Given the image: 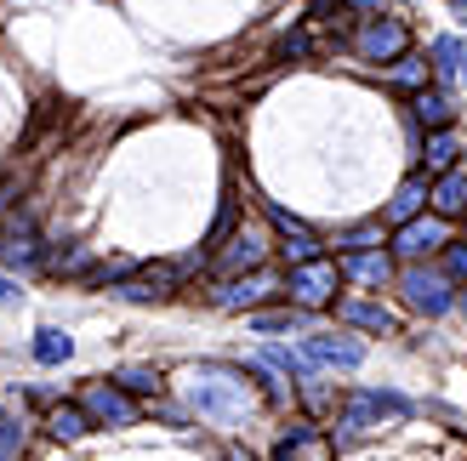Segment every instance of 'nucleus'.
<instances>
[{
	"label": "nucleus",
	"instance_id": "6e6552de",
	"mask_svg": "<svg viewBox=\"0 0 467 461\" xmlns=\"http://www.w3.org/2000/svg\"><path fill=\"white\" fill-rule=\"evenodd\" d=\"M0 262H6V268H35V262H46L29 217H17V222L6 228V234H0Z\"/></svg>",
	"mask_w": 467,
	"mask_h": 461
},
{
	"label": "nucleus",
	"instance_id": "4468645a",
	"mask_svg": "<svg viewBox=\"0 0 467 461\" xmlns=\"http://www.w3.org/2000/svg\"><path fill=\"white\" fill-rule=\"evenodd\" d=\"M98 427L86 416V405H52L46 410V433H52V439H86V433Z\"/></svg>",
	"mask_w": 467,
	"mask_h": 461
},
{
	"label": "nucleus",
	"instance_id": "9d476101",
	"mask_svg": "<svg viewBox=\"0 0 467 461\" xmlns=\"http://www.w3.org/2000/svg\"><path fill=\"white\" fill-rule=\"evenodd\" d=\"M279 291V280L274 273H251V280H228L223 291H217V308H256L263 296H274Z\"/></svg>",
	"mask_w": 467,
	"mask_h": 461
},
{
	"label": "nucleus",
	"instance_id": "6ab92c4d",
	"mask_svg": "<svg viewBox=\"0 0 467 461\" xmlns=\"http://www.w3.org/2000/svg\"><path fill=\"white\" fill-rule=\"evenodd\" d=\"M68 353H75V336H68V331H57V325L35 331V359H40V364H63Z\"/></svg>",
	"mask_w": 467,
	"mask_h": 461
},
{
	"label": "nucleus",
	"instance_id": "dca6fc26",
	"mask_svg": "<svg viewBox=\"0 0 467 461\" xmlns=\"http://www.w3.org/2000/svg\"><path fill=\"white\" fill-rule=\"evenodd\" d=\"M337 313L348 319V325H359V331H393V313L382 302H359V296H348V302H337Z\"/></svg>",
	"mask_w": 467,
	"mask_h": 461
},
{
	"label": "nucleus",
	"instance_id": "c85d7f7f",
	"mask_svg": "<svg viewBox=\"0 0 467 461\" xmlns=\"http://www.w3.org/2000/svg\"><path fill=\"white\" fill-rule=\"evenodd\" d=\"M445 273H451L456 285H467V245H456V240L445 245Z\"/></svg>",
	"mask_w": 467,
	"mask_h": 461
},
{
	"label": "nucleus",
	"instance_id": "423d86ee",
	"mask_svg": "<svg viewBox=\"0 0 467 461\" xmlns=\"http://www.w3.org/2000/svg\"><path fill=\"white\" fill-rule=\"evenodd\" d=\"M80 405H86V416L98 427H131L137 422V405H131V394L120 382H91Z\"/></svg>",
	"mask_w": 467,
	"mask_h": 461
},
{
	"label": "nucleus",
	"instance_id": "f8f14e48",
	"mask_svg": "<svg viewBox=\"0 0 467 461\" xmlns=\"http://www.w3.org/2000/svg\"><path fill=\"white\" fill-rule=\"evenodd\" d=\"M263 257H268L263 234H256V228H240V234H234V245L217 257V268H223V273H240V268H263Z\"/></svg>",
	"mask_w": 467,
	"mask_h": 461
},
{
	"label": "nucleus",
	"instance_id": "20e7f679",
	"mask_svg": "<svg viewBox=\"0 0 467 461\" xmlns=\"http://www.w3.org/2000/svg\"><path fill=\"white\" fill-rule=\"evenodd\" d=\"M405 46H410V29L400 17H365L359 23V35H354V52L365 57V63H393V57H405Z\"/></svg>",
	"mask_w": 467,
	"mask_h": 461
},
{
	"label": "nucleus",
	"instance_id": "7c9ffc66",
	"mask_svg": "<svg viewBox=\"0 0 467 461\" xmlns=\"http://www.w3.org/2000/svg\"><path fill=\"white\" fill-rule=\"evenodd\" d=\"M331 12H348V0H314V6H308L314 23H331Z\"/></svg>",
	"mask_w": 467,
	"mask_h": 461
},
{
	"label": "nucleus",
	"instance_id": "f03ea898",
	"mask_svg": "<svg viewBox=\"0 0 467 461\" xmlns=\"http://www.w3.org/2000/svg\"><path fill=\"white\" fill-rule=\"evenodd\" d=\"M405 422L410 416V399L405 394H382V387H365V394H354L348 399V410L337 416V427H331V439L337 445H354L365 427H377V422Z\"/></svg>",
	"mask_w": 467,
	"mask_h": 461
},
{
	"label": "nucleus",
	"instance_id": "a211bd4d",
	"mask_svg": "<svg viewBox=\"0 0 467 461\" xmlns=\"http://www.w3.org/2000/svg\"><path fill=\"white\" fill-rule=\"evenodd\" d=\"M456 154H462V143H456V131H451V126L428 131V171H433V177H439V171H451V166H456Z\"/></svg>",
	"mask_w": 467,
	"mask_h": 461
},
{
	"label": "nucleus",
	"instance_id": "7ed1b4c3",
	"mask_svg": "<svg viewBox=\"0 0 467 461\" xmlns=\"http://www.w3.org/2000/svg\"><path fill=\"white\" fill-rule=\"evenodd\" d=\"M400 291H405V302L416 308V313H428V319H439V313H451L456 308V280L445 268H422V262H410L405 273H400Z\"/></svg>",
	"mask_w": 467,
	"mask_h": 461
},
{
	"label": "nucleus",
	"instance_id": "39448f33",
	"mask_svg": "<svg viewBox=\"0 0 467 461\" xmlns=\"http://www.w3.org/2000/svg\"><path fill=\"white\" fill-rule=\"evenodd\" d=\"M337 285H342V273H337V262H325V257L296 262V268H291V280H285V291H291V302H296V308H325V302L337 296Z\"/></svg>",
	"mask_w": 467,
	"mask_h": 461
},
{
	"label": "nucleus",
	"instance_id": "5701e85b",
	"mask_svg": "<svg viewBox=\"0 0 467 461\" xmlns=\"http://www.w3.org/2000/svg\"><path fill=\"white\" fill-rule=\"evenodd\" d=\"M114 382H120L126 394H160V371H149V364H126Z\"/></svg>",
	"mask_w": 467,
	"mask_h": 461
},
{
	"label": "nucleus",
	"instance_id": "72a5a7b5",
	"mask_svg": "<svg viewBox=\"0 0 467 461\" xmlns=\"http://www.w3.org/2000/svg\"><path fill=\"white\" fill-rule=\"evenodd\" d=\"M456 302H462V313H467V291H462V296H456Z\"/></svg>",
	"mask_w": 467,
	"mask_h": 461
},
{
	"label": "nucleus",
	"instance_id": "0eeeda50",
	"mask_svg": "<svg viewBox=\"0 0 467 461\" xmlns=\"http://www.w3.org/2000/svg\"><path fill=\"white\" fill-rule=\"evenodd\" d=\"M451 245V217H410V222H400V240H393V251L400 257H428V251H445Z\"/></svg>",
	"mask_w": 467,
	"mask_h": 461
},
{
	"label": "nucleus",
	"instance_id": "9b49d317",
	"mask_svg": "<svg viewBox=\"0 0 467 461\" xmlns=\"http://www.w3.org/2000/svg\"><path fill=\"white\" fill-rule=\"evenodd\" d=\"M428 205H433V211L439 217H462L467 211V171H439V182H433V189H428Z\"/></svg>",
	"mask_w": 467,
	"mask_h": 461
},
{
	"label": "nucleus",
	"instance_id": "2eb2a0df",
	"mask_svg": "<svg viewBox=\"0 0 467 461\" xmlns=\"http://www.w3.org/2000/svg\"><path fill=\"white\" fill-rule=\"evenodd\" d=\"M428 205V177H405L400 182V194L388 200V222H410L416 211Z\"/></svg>",
	"mask_w": 467,
	"mask_h": 461
},
{
	"label": "nucleus",
	"instance_id": "2f4dec72",
	"mask_svg": "<svg viewBox=\"0 0 467 461\" xmlns=\"http://www.w3.org/2000/svg\"><path fill=\"white\" fill-rule=\"evenodd\" d=\"M348 6H354V12H370V17H377V12H388V0H348Z\"/></svg>",
	"mask_w": 467,
	"mask_h": 461
},
{
	"label": "nucleus",
	"instance_id": "393cba45",
	"mask_svg": "<svg viewBox=\"0 0 467 461\" xmlns=\"http://www.w3.org/2000/svg\"><path fill=\"white\" fill-rule=\"evenodd\" d=\"M251 331L256 336H274V331H302V313H251Z\"/></svg>",
	"mask_w": 467,
	"mask_h": 461
},
{
	"label": "nucleus",
	"instance_id": "bb28decb",
	"mask_svg": "<svg viewBox=\"0 0 467 461\" xmlns=\"http://www.w3.org/2000/svg\"><path fill=\"white\" fill-rule=\"evenodd\" d=\"M393 80H400L405 91H422V86H428V63H416V57H393Z\"/></svg>",
	"mask_w": 467,
	"mask_h": 461
},
{
	"label": "nucleus",
	"instance_id": "c756f323",
	"mask_svg": "<svg viewBox=\"0 0 467 461\" xmlns=\"http://www.w3.org/2000/svg\"><path fill=\"white\" fill-rule=\"evenodd\" d=\"M279 52H285L291 63H302V57L314 52V46H308V29H296V35H285V40H279Z\"/></svg>",
	"mask_w": 467,
	"mask_h": 461
},
{
	"label": "nucleus",
	"instance_id": "f3484780",
	"mask_svg": "<svg viewBox=\"0 0 467 461\" xmlns=\"http://www.w3.org/2000/svg\"><path fill=\"white\" fill-rule=\"evenodd\" d=\"M416 120H422L428 131H439V126L456 120V103L445 97V91H416Z\"/></svg>",
	"mask_w": 467,
	"mask_h": 461
},
{
	"label": "nucleus",
	"instance_id": "aec40b11",
	"mask_svg": "<svg viewBox=\"0 0 467 461\" xmlns=\"http://www.w3.org/2000/svg\"><path fill=\"white\" fill-rule=\"evenodd\" d=\"M263 359L274 364V371H285V376L314 382V353H296V348H263Z\"/></svg>",
	"mask_w": 467,
	"mask_h": 461
},
{
	"label": "nucleus",
	"instance_id": "473e14b6",
	"mask_svg": "<svg viewBox=\"0 0 467 461\" xmlns=\"http://www.w3.org/2000/svg\"><path fill=\"white\" fill-rule=\"evenodd\" d=\"M17 296H23L17 280H6V273H0V302H17Z\"/></svg>",
	"mask_w": 467,
	"mask_h": 461
},
{
	"label": "nucleus",
	"instance_id": "f257e3e1",
	"mask_svg": "<svg viewBox=\"0 0 467 461\" xmlns=\"http://www.w3.org/2000/svg\"><path fill=\"white\" fill-rule=\"evenodd\" d=\"M245 371H228V364H200L189 376V405L200 410L205 422L217 427H240L251 416V394H245Z\"/></svg>",
	"mask_w": 467,
	"mask_h": 461
},
{
	"label": "nucleus",
	"instance_id": "f704fd0d",
	"mask_svg": "<svg viewBox=\"0 0 467 461\" xmlns=\"http://www.w3.org/2000/svg\"><path fill=\"white\" fill-rule=\"evenodd\" d=\"M462 23H467V0H462Z\"/></svg>",
	"mask_w": 467,
	"mask_h": 461
},
{
	"label": "nucleus",
	"instance_id": "ddd939ff",
	"mask_svg": "<svg viewBox=\"0 0 467 461\" xmlns=\"http://www.w3.org/2000/svg\"><path fill=\"white\" fill-rule=\"evenodd\" d=\"M342 273L348 280H359V285H388L393 280V262H388V251H354V257H342Z\"/></svg>",
	"mask_w": 467,
	"mask_h": 461
},
{
	"label": "nucleus",
	"instance_id": "4be33fe9",
	"mask_svg": "<svg viewBox=\"0 0 467 461\" xmlns=\"http://www.w3.org/2000/svg\"><path fill=\"white\" fill-rule=\"evenodd\" d=\"M46 268L63 273V280H86V273H91V251L86 245H68V251H57V257H46Z\"/></svg>",
	"mask_w": 467,
	"mask_h": 461
},
{
	"label": "nucleus",
	"instance_id": "412c9836",
	"mask_svg": "<svg viewBox=\"0 0 467 461\" xmlns=\"http://www.w3.org/2000/svg\"><path fill=\"white\" fill-rule=\"evenodd\" d=\"M377 245H382V222H359V228H342V234H337L342 257H354V251H377Z\"/></svg>",
	"mask_w": 467,
	"mask_h": 461
},
{
	"label": "nucleus",
	"instance_id": "b1692460",
	"mask_svg": "<svg viewBox=\"0 0 467 461\" xmlns=\"http://www.w3.org/2000/svg\"><path fill=\"white\" fill-rule=\"evenodd\" d=\"M279 251H285V262L296 268V262H314L319 257V240L308 234V228H296V234H285V245H279Z\"/></svg>",
	"mask_w": 467,
	"mask_h": 461
},
{
	"label": "nucleus",
	"instance_id": "cd10ccee",
	"mask_svg": "<svg viewBox=\"0 0 467 461\" xmlns=\"http://www.w3.org/2000/svg\"><path fill=\"white\" fill-rule=\"evenodd\" d=\"M17 456H23V427L0 410V461H17Z\"/></svg>",
	"mask_w": 467,
	"mask_h": 461
},
{
	"label": "nucleus",
	"instance_id": "a878e982",
	"mask_svg": "<svg viewBox=\"0 0 467 461\" xmlns=\"http://www.w3.org/2000/svg\"><path fill=\"white\" fill-rule=\"evenodd\" d=\"M433 68H439V75H445V80H456V68H462V40H433Z\"/></svg>",
	"mask_w": 467,
	"mask_h": 461
},
{
	"label": "nucleus",
	"instance_id": "1a4fd4ad",
	"mask_svg": "<svg viewBox=\"0 0 467 461\" xmlns=\"http://www.w3.org/2000/svg\"><path fill=\"white\" fill-rule=\"evenodd\" d=\"M308 353L314 364H337V371H359L365 364V348L354 336H308Z\"/></svg>",
	"mask_w": 467,
	"mask_h": 461
}]
</instances>
